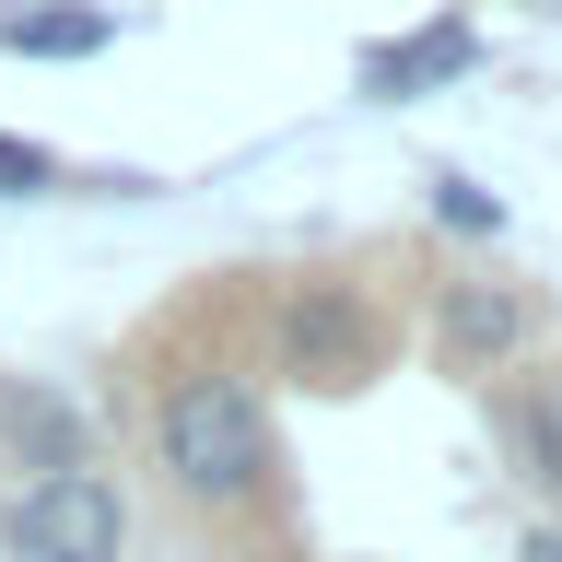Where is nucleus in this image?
Returning <instances> with one entry per match:
<instances>
[{"label":"nucleus","mask_w":562,"mask_h":562,"mask_svg":"<svg viewBox=\"0 0 562 562\" xmlns=\"http://www.w3.org/2000/svg\"><path fill=\"white\" fill-rule=\"evenodd\" d=\"M153 469L176 481L188 516H258V504L281 492V434H270L258 375L188 363V375L153 398Z\"/></svg>","instance_id":"1"},{"label":"nucleus","mask_w":562,"mask_h":562,"mask_svg":"<svg viewBox=\"0 0 562 562\" xmlns=\"http://www.w3.org/2000/svg\"><path fill=\"white\" fill-rule=\"evenodd\" d=\"M0 551L12 562H130V492L105 469H47L0 504Z\"/></svg>","instance_id":"2"},{"label":"nucleus","mask_w":562,"mask_h":562,"mask_svg":"<svg viewBox=\"0 0 562 562\" xmlns=\"http://www.w3.org/2000/svg\"><path fill=\"white\" fill-rule=\"evenodd\" d=\"M270 351H281V375H305V386H363L386 363V316H375V293L363 281H293L281 293V316H270Z\"/></svg>","instance_id":"3"},{"label":"nucleus","mask_w":562,"mask_h":562,"mask_svg":"<svg viewBox=\"0 0 562 562\" xmlns=\"http://www.w3.org/2000/svg\"><path fill=\"white\" fill-rule=\"evenodd\" d=\"M434 351H446V375H504L527 351V293L516 281H446L434 293Z\"/></svg>","instance_id":"4"},{"label":"nucleus","mask_w":562,"mask_h":562,"mask_svg":"<svg viewBox=\"0 0 562 562\" xmlns=\"http://www.w3.org/2000/svg\"><path fill=\"white\" fill-rule=\"evenodd\" d=\"M469 70H481V24H469V12H434V24L398 35V47H363V59H351V82H363L375 105H411V94L469 82Z\"/></svg>","instance_id":"5"},{"label":"nucleus","mask_w":562,"mask_h":562,"mask_svg":"<svg viewBox=\"0 0 562 562\" xmlns=\"http://www.w3.org/2000/svg\"><path fill=\"white\" fill-rule=\"evenodd\" d=\"M492 434L516 457V481L562 504V363H527V375L492 386Z\"/></svg>","instance_id":"6"},{"label":"nucleus","mask_w":562,"mask_h":562,"mask_svg":"<svg viewBox=\"0 0 562 562\" xmlns=\"http://www.w3.org/2000/svg\"><path fill=\"white\" fill-rule=\"evenodd\" d=\"M0 457H24L35 481L47 469H94V422L70 411L47 375H0Z\"/></svg>","instance_id":"7"},{"label":"nucleus","mask_w":562,"mask_h":562,"mask_svg":"<svg viewBox=\"0 0 562 562\" xmlns=\"http://www.w3.org/2000/svg\"><path fill=\"white\" fill-rule=\"evenodd\" d=\"M0 47L12 59H105L117 47V12L105 0H12L0 12Z\"/></svg>","instance_id":"8"},{"label":"nucleus","mask_w":562,"mask_h":562,"mask_svg":"<svg viewBox=\"0 0 562 562\" xmlns=\"http://www.w3.org/2000/svg\"><path fill=\"white\" fill-rule=\"evenodd\" d=\"M434 223H446V235H504V200H492V188H469V176H434Z\"/></svg>","instance_id":"9"},{"label":"nucleus","mask_w":562,"mask_h":562,"mask_svg":"<svg viewBox=\"0 0 562 562\" xmlns=\"http://www.w3.org/2000/svg\"><path fill=\"white\" fill-rule=\"evenodd\" d=\"M35 188H59V153L24 130H0V200H35Z\"/></svg>","instance_id":"10"},{"label":"nucleus","mask_w":562,"mask_h":562,"mask_svg":"<svg viewBox=\"0 0 562 562\" xmlns=\"http://www.w3.org/2000/svg\"><path fill=\"white\" fill-rule=\"evenodd\" d=\"M527 562H562V516H551V527H539V539H527Z\"/></svg>","instance_id":"11"},{"label":"nucleus","mask_w":562,"mask_h":562,"mask_svg":"<svg viewBox=\"0 0 562 562\" xmlns=\"http://www.w3.org/2000/svg\"><path fill=\"white\" fill-rule=\"evenodd\" d=\"M539 12H562V0H539Z\"/></svg>","instance_id":"12"}]
</instances>
